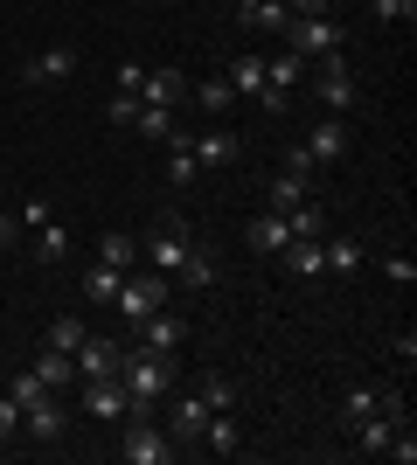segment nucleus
Segmentation results:
<instances>
[{
    "label": "nucleus",
    "instance_id": "obj_5",
    "mask_svg": "<svg viewBox=\"0 0 417 465\" xmlns=\"http://www.w3.org/2000/svg\"><path fill=\"white\" fill-rule=\"evenodd\" d=\"M174 451H181V445L167 438V430L146 424V410H133V417H125V465H167Z\"/></svg>",
    "mask_w": 417,
    "mask_h": 465
},
{
    "label": "nucleus",
    "instance_id": "obj_39",
    "mask_svg": "<svg viewBox=\"0 0 417 465\" xmlns=\"http://www.w3.org/2000/svg\"><path fill=\"white\" fill-rule=\"evenodd\" d=\"M15 430H21V410H15V396L0 389V438H15Z\"/></svg>",
    "mask_w": 417,
    "mask_h": 465
},
{
    "label": "nucleus",
    "instance_id": "obj_24",
    "mask_svg": "<svg viewBox=\"0 0 417 465\" xmlns=\"http://www.w3.org/2000/svg\"><path fill=\"white\" fill-rule=\"evenodd\" d=\"M63 257H70V230L49 215V223L35 230V264H63Z\"/></svg>",
    "mask_w": 417,
    "mask_h": 465
},
{
    "label": "nucleus",
    "instance_id": "obj_19",
    "mask_svg": "<svg viewBox=\"0 0 417 465\" xmlns=\"http://www.w3.org/2000/svg\"><path fill=\"white\" fill-rule=\"evenodd\" d=\"M202 167H195V146H188V133H167V181L174 188H188Z\"/></svg>",
    "mask_w": 417,
    "mask_h": 465
},
{
    "label": "nucleus",
    "instance_id": "obj_4",
    "mask_svg": "<svg viewBox=\"0 0 417 465\" xmlns=\"http://www.w3.org/2000/svg\"><path fill=\"white\" fill-rule=\"evenodd\" d=\"M112 306H119L125 333H133L139 320H154V312L167 306V272H154V278H119V292H112Z\"/></svg>",
    "mask_w": 417,
    "mask_h": 465
},
{
    "label": "nucleus",
    "instance_id": "obj_6",
    "mask_svg": "<svg viewBox=\"0 0 417 465\" xmlns=\"http://www.w3.org/2000/svg\"><path fill=\"white\" fill-rule=\"evenodd\" d=\"M84 417H98V424H125L133 417V396H125L119 375H91L84 382Z\"/></svg>",
    "mask_w": 417,
    "mask_h": 465
},
{
    "label": "nucleus",
    "instance_id": "obj_16",
    "mask_svg": "<svg viewBox=\"0 0 417 465\" xmlns=\"http://www.w3.org/2000/svg\"><path fill=\"white\" fill-rule=\"evenodd\" d=\"M139 348H154V354H174L181 348V333H188V327H181V320H174V312H167V306H160L154 312V320H139Z\"/></svg>",
    "mask_w": 417,
    "mask_h": 465
},
{
    "label": "nucleus",
    "instance_id": "obj_12",
    "mask_svg": "<svg viewBox=\"0 0 417 465\" xmlns=\"http://www.w3.org/2000/svg\"><path fill=\"white\" fill-rule=\"evenodd\" d=\"M202 424H209V403H202L195 389H181L174 410H167V438L174 445H202Z\"/></svg>",
    "mask_w": 417,
    "mask_h": 465
},
{
    "label": "nucleus",
    "instance_id": "obj_23",
    "mask_svg": "<svg viewBox=\"0 0 417 465\" xmlns=\"http://www.w3.org/2000/svg\"><path fill=\"white\" fill-rule=\"evenodd\" d=\"M35 382H42V389H77V361L49 348V354H42V361H35Z\"/></svg>",
    "mask_w": 417,
    "mask_h": 465
},
{
    "label": "nucleus",
    "instance_id": "obj_2",
    "mask_svg": "<svg viewBox=\"0 0 417 465\" xmlns=\"http://www.w3.org/2000/svg\"><path fill=\"white\" fill-rule=\"evenodd\" d=\"M139 251H146V264H154V272L174 278L181 264H188V251H195V230L167 209V215H154V230H146V243H139Z\"/></svg>",
    "mask_w": 417,
    "mask_h": 465
},
{
    "label": "nucleus",
    "instance_id": "obj_38",
    "mask_svg": "<svg viewBox=\"0 0 417 465\" xmlns=\"http://www.w3.org/2000/svg\"><path fill=\"white\" fill-rule=\"evenodd\" d=\"M42 223H49V202H42V194H28V202H21V230H42Z\"/></svg>",
    "mask_w": 417,
    "mask_h": 465
},
{
    "label": "nucleus",
    "instance_id": "obj_15",
    "mask_svg": "<svg viewBox=\"0 0 417 465\" xmlns=\"http://www.w3.org/2000/svg\"><path fill=\"white\" fill-rule=\"evenodd\" d=\"M188 146H195V167H230V160H237V133H230V125H209V133H195Z\"/></svg>",
    "mask_w": 417,
    "mask_h": 465
},
{
    "label": "nucleus",
    "instance_id": "obj_26",
    "mask_svg": "<svg viewBox=\"0 0 417 465\" xmlns=\"http://www.w3.org/2000/svg\"><path fill=\"white\" fill-rule=\"evenodd\" d=\"M299 202H313V188H306V174H293V167H285V174L272 181V209H299Z\"/></svg>",
    "mask_w": 417,
    "mask_h": 465
},
{
    "label": "nucleus",
    "instance_id": "obj_31",
    "mask_svg": "<svg viewBox=\"0 0 417 465\" xmlns=\"http://www.w3.org/2000/svg\"><path fill=\"white\" fill-rule=\"evenodd\" d=\"M84 333H91V327H84V320H70V312H63L56 327H49V348H56V354H77V348H84Z\"/></svg>",
    "mask_w": 417,
    "mask_h": 465
},
{
    "label": "nucleus",
    "instance_id": "obj_29",
    "mask_svg": "<svg viewBox=\"0 0 417 465\" xmlns=\"http://www.w3.org/2000/svg\"><path fill=\"white\" fill-rule=\"evenodd\" d=\"M98 257H104V264H119V272H133L139 243H133V236H125V230H104V236H98Z\"/></svg>",
    "mask_w": 417,
    "mask_h": 465
},
{
    "label": "nucleus",
    "instance_id": "obj_14",
    "mask_svg": "<svg viewBox=\"0 0 417 465\" xmlns=\"http://www.w3.org/2000/svg\"><path fill=\"white\" fill-rule=\"evenodd\" d=\"M181 97H188L181 70H146V77H139V104H154V112H174Z\"/></svg>",
    "mask_w": 417,
    "mask_h": 465
},
{
    "label": "nucleus",
    "instance_id": "obj_37",
    "mask_svg": "<svg viewBox=\"0 0 417 465\" xmlns=\"http://www.w3.org/2000/svg\"><path fill=\"white\" fill-rule=\"evenodd\" d=\"M376 21H403V28H411V21H417V0H376Z\"/></svg>",
    "mask_w": 417,
    "mask_h": 465
},
{
    "label": "nucleus",
    "instance_id": "obj_21",
    "mask_svg": "<svg viewBox=\"0 0 417 465\" xmlns=\"http://www.w3.org/2000/svg\"><path fill=\"white\" fill-rule=\"evenodd\" d=\"M223 84H230L237 97H264V56H237Z\"/></svg>",
    "mask_w": 417,
    "mask_h": 465
},
{
    "label": "nucleus",
    "instance_id": "obj_1",
    "mask_svg": "<svg viewBox=\"0 0 417 465\" xmlns=\"http://www.w3.org/2000/svg\"><path fill=\"white\" fill-rule=\"evenodd\" d=\"M119 382L133 396V410H154L167 389H174V354H154V348H125L119 354Z\"/></svg>",
    "mask_w": 417,
    "mask_h": 465
},
{
    "label": "nucleus",
    "instance_id": "obj_40",
    "mask_svg": "<svg viewBox=\"0 0 417 465\" xmlns=\"http://www.w3.org/2000/svg\"><path fill=\"white\" fill-rule=\"evenodd\" d=\"M382 272L397 278V285H417V264H411V257H403V251H397V257H390V264H382Z\"/></svg>",
    "mask_w": 417,
    "mask_h": 465
},
{
    "label": "nucleus",
    "instance_id": "obj_9",
    "mask_svg": "<svg viewBox=\"0 0 417 465\" xmlns=\"http://www.w3.org/2000/svg\"><path fill=\"white\" fill-rule=\"evenodd\" d=\"M299 153L313 160V167H334V160H348V118L341 112H327L313 125V133H306V146H299Z\"/></svg>",
    "mask_w": 417,
    "mask_h": 465
},
{
    "label": "nucleus",
    "instance_id": "obj_17",
    "mask_svg": "<svg viewBox=\"0 0 417 465\" xmlns=\"http://www.w3.org/2000/svg\"><path fill=\"white\" fill-rule=\"evenodd\" d=\"M21 430H28V438H42V445H49V438H63V403H56V396H35V403L21 410Z\"/></svg>",
    "mask_w": 417,
    "mask_h": 465
},
{
    "label": "nucleus",
    "instance_id": "obj_36",
    "mask_svg": "<svg viewBox=\"0 0 417 465\" xmlns=\"http://www.w3.org/2000/svg\"><path fill=\"white\" fill-rule=\"evenodd\" d=\"M104 118H112V125H119V133H125V125H139V97H112V104H104Z\"/></svg>",
    "mask_w": 417,
    "mask_h": 465
},
{
    "label": "nucleus",
    "instance_id": "obj_7",
    "mask_svg": "<svg viewBox=\"0 0 417 465\" xmlns=\"http://www.w3.org/2000/svg\"><path fill=\"white\" fill-rule=\"evenodd\" d=\"M313 91H320V104H327V112H355L362 84H355V70H348V56H320Z\"/></svg>",
    "mask_w": 417,
    "mask_h": 465
},
{
    "label": "nucleus",
    "instance_id": "obj_25",
    "mask_svg": "<svg viewBox=\"0 0 417 465\" xmlns=\"http://www.w3.org/2000/svg\"><path fill=\"white\" fill-rule=\"evenodd\" d=\"M320 251H327V272H341V278L362 272V243L355 236H334V243H320Z\"/></svg>",
    "mask_w": 417,
    "mask_h": 465
},
{
    "label": "nucleus",
    "instance_id": "obj_42",
    "mask_svg": "<svg viewBox=\"0 0 417 465\" xmlns=\"http://www.w3.org/2000/svg\"><path fill=\"white\" fill-rule=\"evenodd\" d=\"M285 15H334V0H285Z\"/></svg>",
    "mask_w": 417,
    "mask_h": 465
},
{
    "label": "nucleus",
    "instance_id": "obj_10",
    "mask_svg": "<svg viewBox=\"0 0 417 465\" xmlns=\"http://www.w3.org/2000/svg\"><path fill=\"white\" fill-rule=\"evenodd\" d=\"M119 354H125V341H112V333H84V348L70 354V361H77V382H91V375H119Z\"/></svg>",
    "mask_w": 417,
    "mask_h": 465
},
{
    "label": "nucleus",
    "instance_id": "obj_28",
    "mask_svg": "<svg viewBox=\"0 0 417 465\" xmlns=\"http://www.w3.org/2000/svg\"><path fill=\"white\" fill-rule=\"evenodd\" d=\"M188 97H195V104H202V112H209V118H223V112H230V104H237V91H230V84H223V77L195 84V91H188Z\"/></svg>",
    "mask_w": 417,
    "mask_h": 465
},
{
    "label": "nucleus",
    "instance_id": "obj_32",
    "mask_svg": "<svg viewBox=\"0 0 417 465\" xmlns=\"http://www.w3.org/2000/svg\"><path fill=\"white\" fill-rule=\"evenodd\" d=\"M195 396H202L209 410H230V403H237V389H230V375H202V382H195Z\"/></svg>",
    "mask_w": 417,
    "mask_h": 465
},
{
    "label": "nucleus",
    "instance_id": "obj_20",
    "mask_svg": "<svg viewBox=\"0 0 417 465\" xmlns=\"http://www.w3.org/2000/svg\"><path fill=\"white\" fill-rule=\"evenodd\" d=\"M202 445L216 451V459H230V451H237V417H230V410H209V424H202Z\"/></svg>",
    "mask_w": 417,
    "mask_h": 465
},
{
    "label": "nucleus",
    "instance_id": "obj_44",
    "mask_svg": "<svg viewBox=\"0 0 417 465\" xmlns=\"http://www.w3.org/2000/svg\"><path fill=\"white\" fill-rule=\"evenodd\" d=\"M251 7H258V0H237V21H243V15H251Z\"/></svg>",
    "mask_w": 417,
    "mask_h": 465
},
{
    "label": "nucleus",
    "instance_id": "obj_27",
    "mask_svg": "<svg viewBox=\"0 0 417 465\" xmlns=\"http://www.w3.org/2000/svg\"><path fill=\"white\" fill-rule=\"evenodd\" d=\"M174 278H181V285H195V292H202V285H216L223 272H216V257H209V251H202V243H195V251H188V264H181Z\"/></svg>",
    "mask_w": 417,
    "mask_h": 465
},
{
    "label": "nucleus",
    "instance_id": "obj_30",
    "mask_svg": "<svg viewBox=\"0 0 417 465\" xmlns=\"http://www.w3.org/2000/svg\"><path fill=\"white\" fill-rule=\"evenodd\" d=\"M285 0H258V7H251V15H243V28H264V35H278V28H285Z\"/></svg>",
    "mask_w": 417,
    "mask_h": 465
},
{
    "label": "nucleus",
    "instance_id": "obj_34",
    "mask_svg": "<svg viewBox=\"0 0 417 465\" xmlns=\"http://www.w3.org/2000/svg\"><path fill=\"white\" fill-rule=\"evenodd\" d=\"M133 133H146V139H167L174 133V112H154V104H139V125Z\"/></svg>",
    "mask_w": 417,
    "mask_h": 465
},
{
    "label": "nucleus",
    "instance_id": "obj_35",
    "mask_svg": "<svg viewBox=\"0 0 417 465\" xmlns=\"http://www.w3.org/2000/svg\"><path fill=\"white\" fill-rule=\"evenodd\" d=\"M7 396H15V410H28L35 396H56V389H42V382H35V369H28V375H15V389H7Z\"/></svg>",
    "mask_w": 417,
    "mask_h": 465
},
{
    "label": "nucleus",
    "instance_id": "obj_13",
    "mask_svg": "<svg viewBox=\"0 0 417 465\" xmlns=\"http://www.w3.org/2000/svg\"><path fill=\"white\" fill-rule=\"evenodd\" d=\"M243 243H251L258 257H278L285 243H293V223H285V209H264V215H251V223H243Z\"/></svg>",
    "mask_w": 417,
    "mask_h": 465
},
{
    "label": "nucleus",
    "instance_id": "obj_8",
    "mask_svg": "<svg viewBox=\"0 0 417 465\" xmlns=\"http://www.w3.org/2000/svg\"><path fill=\"white\" fill-rule=\"evenodd\" d=\"M21 84H28V91H42V84H63V77H77V49H70V42H56V49H42V56H28L15 70Z\"/></svg>",
    "mask_w": 417,
    "mask_h": 465
},
{
    "label": "nucleus",
    "instance_id": "obj_22",
    "mask_svg": "<svg viewBox=\"0 0 417 465\" xmlns=\"http://www.w3.org/2000/svg\"><path fill=\"white\" fill-rule=\"evenodd\" d=\"M119 264H104V257H98V264H91V272H84V299H91V306H112V292H119Z\"/></svg>",
    "mask_w": 417,
    "mask_h": 465
},
{
    "label": "nucleus",
    "instance_id": "obj_3",
    "mask_svg": "<svg viewBox=\"0 0 417 465\" xmlns=\"http://www.w3.org/2000/svg\"><path fill=\"white\" fill-rule=\"evenodd\" d=\"M278 35H285L293 56H341V21L334 15H293Z\"/></svg>",
    "mask_w": 417,
    "mask_h": 465
},
{
    "label": "nucleus",
    "instance_id": "obj_41",
    "mask_svg": "<svg viewBox=\"0 0 417 465\" xmlns=\"http://www.w3.org/2000/svg\"><path fill=\"white\" fill-rule=\"evenodd\" d=\"M139 77H146V63H119V91L139 97Z\"/></svg>",
    "mask_w": 417,
    "mask_h": 465
},
{
    "label": "nucleus",
    "instance_id": "obj_33",
    "mask_svg": "<svg viewBox=\"0 0 417 465\" xmlns=\"http://www.w3.org/2000/svg\"><path fill=\"white\" fill-rule=\"evenodd\" d=\"M369 410H382V389H348V403H341V424H355V417H369Z\"/></svg>",
    "mask_w": 417,
    "mask_h": 465
},
{
    "label": "nucleus",
    "instance_id": "obj_43",
    "mask_svg": "<svg viewBox=\"0 0 417 465\" xmlns=\"http://www.w3.org/2000/svg\"><path fill=\"white\" fill-rule=\"evenodd\" d=\"M15 236H21V223H15V215H0V251H7Z\"/></svg>",
    "mask_w": 417,
    "mask_h": 465
},
{
    "label": "nucleus",
    "instance_id": "obj_11",
    "mask_svg": "<svg viewBox=\"0 0 417 465\" xmlns=\"http://www.w3.org/2000/svg\"><path fill=\"white\" fill-rule=\"evenodd\" d=\"M306 77V56H293V49H285V56H272L264 63V112H285V97H293V84Z\"/></svg>",
    "mask_w": 417,
    "mask_h": 465
},
{
    "label": "nucleus",
    "instance_id": "obj_18",
    "mask_svg": "<svg viewBox=\"0 0 417 465\" xmlns=\"http://www.w3.org/2000/svg\"><path fill=\"white\" fill-rule=\"evenodd\" d=\"M278 257H285V272H293V278H320V272H327V251H320V236H293V243H285Z\"/></svg>",
    "mask_w": 417,
    "mask_h": 465
}]
</instances>
